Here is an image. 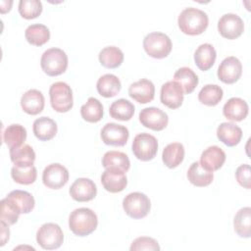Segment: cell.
Segmentation results:
<instances>
[{
    "label": "cell",
    "mask_w": 251,
    "mask_h": 251,
    "mask_svg": "<svg viewBox=\"0 0 251 251\" xmlns=\"http://www.w3.org/2000/svg\"><path fill=\"white\" fill-rule=\"evenodd\" d=\"M177 24L179 29L188 35L201 34L208 26L209 18L208 15L194 7H188L183 9L178 18Z\"/></svg>",
    "instance_id": "cell-1"
},
{
    "label": "cell",
    "mask_w": 251,
    "mask_h": 251,
    "mask_svg": "<svg viewBox=\"0 0 251 251\" xmlns=\"http://www.w3.org/2000/svg\"><path fill=\"white\" fill-rule=\"evenodd\" d=\"M97 225V215L89 208H77L70 214L69 227L77 236L89 235L96 229Z\"/></svg>",
    "instance_id": "cell-2"
},
{
    "label": "cell",
    "mask_w": 251,
    "mask_h": 251,
    "mask_svg": "<svg viewBox=\"0 0 251 251\" xmlns=\"http://www.w3.org/2000/svg\"><path fill=\"white\" fill-rule=\"evenodd\" d=\"M40 66L47 75H62L68 68V55L60 48L47 49L41 56Z\"/></svg>",
    "instance_id": "cell-3"
},
{
    "label": "cell",
    "mask_w": 251,
    "mask_h": 251,
    "mask_svg": "<svg viewBox=\"0 0 251 251\" xmlns=\"http://www.w3.org/2000/svg\"><path fill=\"white\" fill-rule=\"evenodd\" d=\"M171 38L159 31L148 33L143 39V48L145 52L152 58H166L172 51Z\"/></svg>",
    "instance_id": "cell-4"
},
{
    "label": "cell",
    "mask_w": 251,
    "mask_h": 251,
    "mask_svg": "<svg viewBox=\"0 0 251 251\" xmlns=\"http://www.w3.org/2000/svg\"><path fill=\"white\" fill-rule=\"evenodd\" d=\"M50 103L52 108L59 113L70 111L74 105L73 90L64 81H57L51 84L49 89Z\"/></svg>",
    "instance_id": "cell-5"
},
{
    "label": "cell",
    "mask_w": 251,
    "mask_h": 251,
    "mask_svg": "<svg viewBox=\"0 0 251 251\" xmlns=\"http://www.w3.org/2000/svg\"><path fill=\"white\" fill-rule=\"evenodd\" d=\"M36 241L45 250L58 249L64 241L63 230L57 224H43L36 232Z\"/></svg>",
    "instance_id": "cell-6"
},
{
    "label": "cell",
    "mask_w": 251,
    "mask_h": 251,
    "mask_svg": "<svg viewBox=\"0 0 251 251\" xmlns=\"http://www.w3.org/2000/svg\"><path fill=\"white\" fill-rule=\"evenodd\" d=\"M123 208L127 216L132 219H142L150 211L151 203L148 196L141 192H131L123 200Z\"/></svg>",
    "instance_id": "cell-7"
},
{
    "label": "cell",
    "mask_w": 251,
    "mask_h": 251,
    "mask_svg": "<svg viewBox=\"0 0 251 251\" xmlns=\"http://www.w3.org/2000/svg\"><path fill=\"white\" fill-rule=\"evenodd\" d=\"M131 149L138 160L150 161L157 154L158 141L156 137L150 133H138L133 138Z\"/></svg>",
    "instance_id": "cell-8"
},
{
    "label": "cell",
    "mask_w": 251,
    "mask_h": 251,
    "mask_svg": "<svg viewBox=\"0 0 251 251\" xmlns=\"http://www.w3.org/2000/svg\"><path fill=\"white\" fill-rule=\"evenodd\" d=\"M218 30L223 37L235 39L242 34L244 30V23L238 15L227 13L220 18L218 22Z\"/></svg>",
    "instance_id": "cell-9"
},
{
    "label": "cell",
    "mask_w": 251,
    "mask_h": 251,
    "mask_svg": "<svg viewBox=\"0 0 251 251\" xmlns=\"http://www.w3.org/2000/svg\"><path fill=\"white\" fill-rule=\"evenodd\" d=\"M69 180L68 169L59 164L53 163L48 165L42 173V181L45 186L52 189L63 187Z\"/></svg>",
    "instance_id": "cell-10"
},
{
    "label": "cell",
    "mask_w": 251,
    "mask_h": 251,
    "mask_svg": "<svg viewBox=\"0 0 251 251\" xmlns=\"http://www.w3.org/2000/svg\"><path fill=\"white\" fill-rule=\"evenodd\" d=\"M139 121L145 127L159 131L167 126L169 117L166 112L157 107H147L140 111Z\"/></svg>",
    "instance_id": "cell-11"
},
{
    "label": "cell",
    "mask_w": 251,
    "mask_h": 251,
    "mask_svg": "<svg viewBox=\"0 0 251 251\" xmlns=\"http://www.w3.org/2000/svg\"><path fill=\"white\" fill-rule=\"evenodd\" d=\"M129 137L128 129L116 123H108L101 129L102 141L111 146H124Z\"/></svg>",
    "instance_id": "cell-12"
},
{
    "label": "cell",
    "mask_w": 251,
    "mask_h": 251,
    "mask_svg": "<svg viewBox=\"0 0 251 251\" xmlns=\"http://www.w3.org/2000/svg\"><path fill=\"white\" fill-rule=\"evenodd\" d=\"M217 75L219 79L225 83L236 82L242 75L241 62L234 56L225 58L218 68Z\"/></svg>",
    "instance_id": "cell-13"
},
{
    "label": "cell",
    "mask_w": 251,
    "mask_h": 251,
    "mask_svg": "<svg viewBox=\"0 0 251 251\" xmlns=\"http://www.w3.org/2000/svg\"><path fill=\"white\" fill-rule=\"evenodd\" d=\"M69 192L74 200L77 202H87L96 196L97 187L90 178L79 177L73 182Z\"/></svg>",
    "instance_id": "cell-14"
},
{
    "label": "cell",
    "mask_w": 251,
    "mask_h": 251,
    "mask_svg": "<svg viewBox=\"0 0 251 251\" xmlns=\"http://www.w3.org/2000/svg\"><path fill=\"white\" fill-rule=\"evenodd\" d=\"M183 94L181 86L176 81L169 80L161 87L160 99L168 108L176 109L180 107L183 102Z\"/></svg>",
    "instance_id": "cell-15"
},
{
    "label": "cell",
    "mask_w": 251,
    "mask_h": 251,
    "mask_svg": "<svg viewBox=\"0 0 251 251\" xmlns=\"http://www.w3.org/2000/svg\"><path fill=\"white\" fill-rule=\"evenodd\" d=\"M128 94L132 99L140 104L151 102L155 95L154 83L147 78H141L129 85Z\"/></svg>",
    "instance_id": "cell-16"
},
{
    "label": "cell",
    "mask_w": 251,
    "mask_h": 251,
    "mask_svg": "<svg viewBox=\"0 0 251 251\" xmlns=\"http://www.w3.org/2000/svg\"><path fill=\"white\" fill-rule=\"evenodd\" d=\"M101 182L107 191L111 193H117L123 191L126 188L127 179L125 172L106 169L101 175Z\"/></svg>",
    "instance_id": "cell-17"
},
{
    "label": "cell",
    "mask_w": 251,
    "mask_h": 251,
    "mask_svg": "<svg viewBox=\"0 0 251 251\" xmlns=\"http://www.w3.org/2000/svg\"><path fill=\"white\" fill-rule=\"evenodd\" d=\"M226 161L225 151L216 145L206 148L200 156L201 166L209 172L218 171L221 169Z\"/></svg>",
    "instance_id": "cell-18"
},
{
    "label": "cell",
    "mask_w": 251,
    "mask_h": 251,
    "mask_svg": "<svg viewBox=\"0 0 251 251\" xmlns=\"http://www.w3.org/2000/svg\"><path fill=\"white\" fill-rule=\"evenodd\" d=\"M248 110V104L245 100L239 97H232L225 103L223 114L229 121L240 122L247 117Z\"/></svg>",
    "instance_id": "cell-19"
},
{
    "label": "cell",
    "mask_w": 251,
    "mask_h": 251,
    "mask_svg": "<svg viewBox=\"0 0 251 251\" xmlns=\"http://www.w3.org/2000/svg\"><path fill=\"white\" fill-rule=\"evenodd\" d=\"M45 100L41 91L29 89L25 92L21 98V106L24 112L28 115H37L42 112Z\"/></svg>",
    "instance_id": "cell-20"
},
{
    "label": "cell",
    "mask_w": 251,
    "mask_h": 251,
    "mask_svg": "<svg viewBox=\"0 0 251 251\" xmlns=\"http://www.w3.org/2000/svg\"><path fill=\"white\" fill-rule=\"evenodd\" d=\"M217 136L224 144L232 147L241 140L242 129L233 123H222L217 128Z\"/></svg>",
    "instance_id": "cell-21"
},
{
    "label": "cell",
    "mask_w": 251,
    "mask_h": 251,
    "mask_svg": "<svg viewBox=\"0 0 251 251\" xmlns=\"http://www.w3.org/2000/svg\"><path fill=\"white\" fill-rule=\"evenodd\" d=\"M217 57L214 46L210 43H203L197 47L194 53V61L198 69L201 71H208L215 64Z\"/></svg>",
    "instance_id": "cell-22"
},
{
    "label": "cell",
    "mask_w": 251,
    "mask_h": 251,
    "mask_svg": "<svg viewBox=\"0 0 251 251\" xmlns=\"http://www.w3.org/2000/svg\"><path fill=\"white\" fill-rule=\"evenodd\" d=\"M57 124L48 117H40L33 122L32 130L34 135L41 141L52 139L57 133Z\"/></svg>",
    "instance_id": "cell-23"
},
{
    "label": "cell",
    "mask_w": 251,
    "mask_h": 251,
    "mask_svg": "<svg viewBox=\"0 0 251 251\" xmlns=\"http://www.w3.org/2000/svg\"><path fill=\"white\" fill-rule=\"evenodd\" d=\"M121 80L117 75L112 74H106L100 76L96 83L98 93L106 98L116 96L121 90Z\"/></svg>",
    "instance_id": "cell-24"
},
{
    "label": "cell",
    "mask_w": 251,
    "mask_h": 251,
    "mask_svg": "<svg viewBox=\"0 0 251 251\" xmlns=\"http://www.w3.org/2000/svg\"><path fill=\"white\" fill-rule=\"evenodd\" d=\"M102 166L105 169H113L122 172H127L130 162L126 154L120 151H108L102 157Z\"/></svg>",
    "instance_id": "cell-25"
},
{
    "label": "cell",
    "mask_w": 251,
    "mask_h": 251,
    "mask_svg": "<svg viewBox=\"0 0 251 251\" xmlns=\"http://www.w3.org/2000/svg\"><path fill=\"white\" fill-rule=\"evenodd\" d=\"M187 178L195 186L204 187L209 185L214 178L213 172H209L204 169L200 162H193L188 171H187Z\"/></svg>",
    "instance_id": "cell-26"
},
{
    "label": "cell",
    "mask_w": 251,
    "mask_h": 251,
    "mask_svg": "<svg viewBox=\"0 0 251 251\" xmlns=\"http://www.w3.org/2000/svg\"><path fill=\"white\" fill-rule=\"evenodd\" d=\"M11 176L16 182L27 185L36 180L37 171L33 164H15L11 169Z\"/></svg>",
    "instance_id": "cell-27"
},
{
    "label": "cell",
    "mask_w": 251,
    "mask_h": 251,
    "mask_svg": "<svg viewBox=\"0 0 251 251\" xmlns=\"http://www.w3.org/2000/svg\"><path fill=\"white\" fill-rule=\"evenodd\" d=\"M2 139L9 148L21 146L26 139V129L20 124H12L3 131Z\"/></svg>",
    "instance_id": "cell-28"
},
{
    "label": "cell",
    "mask_w": 251,
    "mask_h": 251,
    "mask_svg": "<svg viewBox=\"0 0 251 251\" xmlns=\"http://www.w3.org/2000/svg\"><path fill=\"white\" fill-rule=\"evenodd\" d=\"M184 147L179 142H173L168 144L162 153V160L164 164L170 168H176L183 161Z\"/></svg>",
    "instance_id": "cell-29"
},
{
    "label": "cell",
    "mask_w": 251,
    "mask_h": 251,
    "mask_svg": "<svg viewBox=\"0 0 251 251\" xmlns=\"http://www.w3.org/2000/svg\"><path fill=\"white\" fill-rule=\"evenodd\" d=\"M174 80L181 86L184 94L191 93L199 81L197 75L188 67L179 68L174 75Z\"/></svg>",
    "instance_id": "cell-30"
},
{
    "label": "cell",
    "mask_w": 251,
    "mask_h": 251,
    "mask_svg": "<svg viewBox=\"0 0 251 251\" xmlns=\"http://www.w3.org/2000/svg\"><path fill=\"white\" fill-rule=\"evenodd\" d=\"M98 58L103 67L108 69H116L123 63L124 53L119 47L106 46L99 52Z\"/></svg>",
    "instance_id": "cell-31"
},
{
    "label": "cell",
    "mask_w": 251,
    "mask_h": 251,
    "mask_svg": "<svg viewBox=\"0 0 251 251\" xmlns=\"http://www.w3.org/2000/svg\"><path fill=\"white\" fill-rule=\"evenodd\" d=\"M233 226L235 232L244 238L251 235V208L243 207L238 210L233 219Z\"/></svg>",
    "instance_id": "cell-32"
},
{
    "label": "cell",
    "mask_w": 251,
    "mask_h": 251,
    "mask_svg": "<svg viewBox=\"0 0 251 251\" xmlns=\"http://www.w3.org/2000/svg\"><path fill=\"white\" fill-rule=\"evenodd\" d=\"M25 39L34 46H41L48 42L50 38L49 28L42 24H33L26 27L25 31Z\"/></svg>",
    "instance_id": "cell-33"
},
{
    "label": "cell",
    "mask_w": 251,
    "mask_h": 251,
    "mask_svg": "<svg viewBox=\"0 0 251 251\" xmlns=\"http://www.w3.org/2000/svg\"><path fill=\"white\" fill-rule=\"evenodd\" d=\"M103 106L101 102L94 98L89 97L80 108V115L82 119L88 123H97L103 118Z\"/></svg>",
    "instance_id": "cell-34"
},
{
    "label": "cell",
    "mask_w": 251,
    "mask_h": 251,
    "mask_svg": "<svg viewBox=\"0 0 251 251\" xmlns=\"http://www.w3.org/2000/svg\"><path fill=\"white\" fill-rule=\"evenodd\" d=\"M109 113L113 119L119 121H128L134 114V106L128 100L121 98L111 104Z\"/></svg>",
    "instance_id": "cell-35"
},
{
    "label": "cell",
    "mask_w": 251,
    "mask_h": 251,
    "mask_svg": "<svg viewBox=\"0 0 251 251\" xmlns=\"http://www.w3.org/2000/svg\"><path fill=\"white\" fill-rule=\"evenodd\" d=\"M224 91L217 84H206L198 93L199 101L207 106H216L222 100Z\"/></svg>",
    "instance_id": "cell-36"
},
{
    "label": "cell",
    "mask_w": 251,
    "mask_h": 251,
    "mask_svg": "<svg viewBox=\"0 0 251 251\" xmlns=\"http://www.w3.org/2000/svg\"><path fill=\"white\" fill-rule=\"evenodd\" d=\"M6 197L11 199L19 207L22 214H27L31 212L35 205L33 196L25 190H13Z\"/></svg>",
    "instance_id": "cell-37"
},
{
    "label": "cell",
    "mask_w": 251,
    "mask_h": 251,
    "mask_svg": "<svg viewBox=\"0 0 251 251\" xmlns=\"http://www.w3.org/2000/svg\"><path fill=\"white\" fill-rule=\"evenodd\" d=\"M22 214L19 207L8 197H5L0 202V219L1 222L8 226L14 225L18 222L19 216Z\"/></svg>",
    "instance_id": "cell-38"
},
{
    "label": "cell",
    "mask_w": 251,
    "mask_h": 251,
    "mask_svg": "<svg viewBox=\"0 0 251 251\" xmlns=\"http://www.w3.org/2000/svg\"><path fill=\"white\" fill-rule=\"evenodd\" d=\"M11 161L16 165L33 164L35 161V152L28 144H23L18 147L10 148Z\"/></svg>",
    "instance_id": "cell-39"
},
{
    "label": "cell",
    "mask_w": 251,
    "mask_h": 251,
    "mask_svg": "<svg viewBox=\"0 0 251 251\" xmlns=\"http://www.w3.org/2000/svg\"><path fill=\"white\" fill-rule=\"evenodd\" d=\"M42 12V3L39 0H21L19 2V13L26 20L38 17Z\"/></svg>",
    "instance_id": "cell-40"
},
{
    "label": "cell",
    "mask_w": 251,
    "mask_h": 251,
    "mask_svg": "<svg viewBox=\"0 0 251 251\" xmlns=\"http://www.w3.org/2000/svg\"><path fill=\"white\" fill-rule=\"evenodd\" d=\"M130 251H140V250H149V251H159L160 246L152 237L140 236L135 238L130 245Z\"/></svg>",
    "instance_id": "cell-41"
},
{
    "label": "cell",
    "mask_w": 251,
    "mask_h": 251,
    "mask_svg": "<svg viewBox=\"0 0 251 251\" xmlns=\"http://www.w3.org/2000/svg\"><path fill=\"white\" fill-rule=\"evenodd\" d=\"M235 177L241 186L250 189V166L248 164L240 165L236 169Z\"/></svg>",
    "instance_id": "cell-42"
},
{
    "label": "cell",
    "mask_w": 251,
    "mask_h": 251,
    "mask_svg": "<svg viewBox=\"0 0 251 251\" xmlns=\"http://www.w3.org/2000/svg\"><path fill=\"white\" fill-rule=\"evenodd\" d=\"M9 235H10V230H9V226L3 222H1V246H4L5 243L9 240Z\"/></svg>",
    "instance_id": "cell-43"
}]
</instances>
